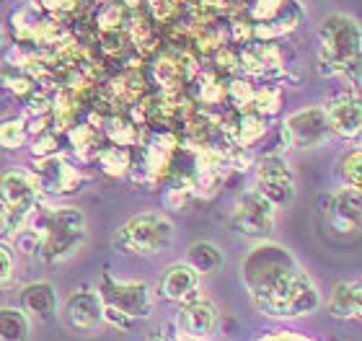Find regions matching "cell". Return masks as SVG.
Here are the masks:
<instances>
[{
	"label": "cell",
	"mask_w": 362,
	"mask_h": 341,
	"mask_svg": "<svg viewBox=\"0 0 362 341\" xmlns=\"http://www.w3.org/2000/svg\"><path fill=\"white\" fill-rule=\"evenodd\" d=\"M241 282L251 305L274 321L305 318L321 308V292L293 251L272 241H257L243 256Z\"/></svg>",
	"instance_id": "obj_1"
},
{
	"label": "cell",
	"mask_w": 362,
	"mask_h": 341,
	"mask_svg": "<svg viewBox=\"0 0 362 341\" xmlns=\"http://www.w3.org/2000/svg\"><path fill=\"white\" fill-rule=\"evenodd\" d=\"M68 140L83 160H96V155L101 152V148H98V129H93L90 124H76V127H70Z\"/></svg>",
	"instance_id": "obj_23"
},
{
	"label": "cell",
	"mask_w": 362,
	"mask_h": 341,
	"mask_svg": "<svg viewBox=\"0 0 362 341\" xmlns=\"http://www.w3.org/2000/svg\"><path fill=\"white\" fill-rule=\"evenodd\" d=\"M156 73H158V83L163 85V88H168V91H174V88H179V85L184 83V70H181L179 60H176L174 54L158 57Z\"/></svg>",
	"instance_id": "obj_27"
},
{
	"label": "cell",
	"mask_w": 362,
	"mask_h": 341,
	"mask_svg": "<svg viewBox=\"0 0 362 341\" xmlns=\"http://www.w3.org/2000/svg\"><path fill=\"white\" fill-rule=\"evenodd\" d=\"M241 65L251 76L272 78L274 73H282V70H285V57H282V49H279L277 44L262 42V44H251L249 49L243 52Z\"/></svg>",
	"instance_id": "obj_17"
},
{
	"label": "cell",
	"mask_w": 362,
	"mask_h": 341,
	"mask_svg": "<svg viewBox=\"0 0 362 341\" xmlns=\"http://www.w3.org/2000/svg\"><path fill=\"white\" fill-rule=\"evenodd\" d=\"M329 313L337 321H355L362 313V285L360 280L339 282L329 297Z\"/></svg>",
	"instance_id": "obj_18"
},
{
	"label": "cell",
	"mask_w": 362,
	"mask_h": 341,
	"mask_svg": "<svg viewBox=\"0 0 362 341\" xmlns=\"http://www.w3.org/2000/svg\"><path fill=\"white\" fill-rule=\"evenodd\" d=\"M339 176L344 186H355L362 189V150L360 148H349L347 152H341L339 158Z\"/></svg>",
	"instance_id": "obj_25"
},
{
	"label": "cell",
	"mask_w": 362,
	"mask_h": 341,
	"mask_svg": "<svg viewBox=\"0 0 362 341\" xmlns=\"http://www.w3.org/2000/svg\"><path fill=\"white\" fill-rule=\"evenodd\" d=\"M326 215H329V225H332L337 233H341V235L357 233V230H360V220H362L360 189L344 186V189L334 191L332 197H329Z\"/></svg>",
	"instance_id": "obj_15"
},
{
	"label": "cell",
	"mask_w": 362,
	"mask_h": 341,
	"mask_svg": "<svg viewBox=\"0 0 362 341\" xmlns=\"http://www.w3.org/2000/svg\"><path fill=\"white\" fill-rule=\"evenodd\" d=\"M187 264L199 274H215L220 266L226 264L223 251L210 241H197L187 251Z\"/></svg>",
	"instance_id": "obj_20"
},
{
	"label": "cell",
	"mask_w": 362,
	"mask_h": 341,
	"mask_svg": "<svg viewBox=\"0 0 362 341\" xmlns=\"http://www.w3.org/2000/svg\"><path fill=\"white\" fill-rule=\"evenodd\" d=\"M16 287V256L8 243L0 241V289Z\"/></svg>",
	"instance_id": "obj_30"
},
{
	"label": "cell",
	"mask_w": 362,
	"mask_h": 341,
	"mask_svg": "<svg viewBox=\"0 0 362 341\" xmlns=\"http://www.w3.org/2000/svg\"><path fill=\"white\" fill-rule=\"evenodd\" d=\"M199 287H202V274L194 272L187 261H179V264H171L166 269L163 280L158 282L156 295L160 300H166V303L181 305L199 295Z\"/></svg>",
	"instance_id": "obj_13"
},
{
	"label": "cell",
	"mask_w": 362,
	"mask_h": 341,
	"mask_svg": "<svg viewBox=\"0 0 362 341\" xmlns=\"http://www.w3.org/2000/svg\"><path fill=\"white\" fill-rule=\"evenodd\" d=\"M96 160L106 176H124V174H129V168H132V152H129L127 148H119V145L101 148Z\"/></svg>",
	"instance_id": "obj_22"
},
{
	"label": "cell",
	"mask_w": 362,
	"mask_h": 341,
	"mask_svg": "<svg viewBox=\"0 0 362 341\" xmlns=\"http://www.w3.org/2000/svg\"><path fill=\"white\" fill-rule=\"evenodd\" d=\"M308 3H321V0H308Z\"/></svg>",
	"instance_id": "obj_33"
},
{
	"label": "cell",
	"mask_w": 362,
	"mask_h": 341,
	"mask_svg": "<svg viewBox=\"0 0 362 341\" xmlns=\"http://www.w3.org/2000/svg\"><path fill=\"white\" fill-rule=\"evenodd\" d=\"M279 107H282V91L277 85H264V88L254 91V101H251V112L254 114L272 116V114L279 112Z\"/></svg>",
	"instance_id": "obj_28"
},
{
	"label": "cell",
	"mask_w": 362,
	"mask_h": 341,
	"mask_svg": "<svg viewBox=\"0 0 362 341\" xmlns=\"http://www.w3.org/2000/svg\"><path fill=\"white\" fill-rule=\"evenodd\" d=\"M218 326H220V308L212 303L210 297H204L202 292L179 305V316H176L179 334L189 336V339L204 341Z\"/></svg>",
	"instance_id": "obj_11"
},
{
	"label": "cell",
	"mask_w": 362,
	"mask_h": 341,
	"mask_svg": "<svg viewBox=\"0 0 362 341\" xmlns=\"http://www.w3.org/2000/svg\"><path fill=\"white\" fill-rule=\"evenodd\" d=\"M324 114L332 135L341 137V140H357L360 137L362 107H360V93H357V88L355 91H344L332 96V99L326 101Z\"/></svg>",
	"instance_id": "obj_12"
},
{
	"label": "cell",
	"mask_w": 362,
	"mask_h": 341,
	"mask_svg": "<svg viewBox=\"0 0 362 341\" xmlns=\"http://www.w3.org/2000/svg\"><path fill=\"white\" fill-rule=\"evenodd\" d=\"M174 222L160 213H143L129 217L112 235V249L129 256H156L171 249Z\"/></svg>",
	"instance_id": "obj_5"
},
{
	"label": "cell",
	"mask_w": 362,
	"mask_h": 341,
	"mask_svg": "<svg viewBox=\"0 0 362 341\" xmlns=\"http://www.w3.org/2000/svg\"><path fill=\"white\" fill-rule=\"evenodd\" d=\"M274 222H277V207L262 191H257V186L238 194L230 213V227L235 233L249 241H267L274 233Z\"/></svg>",
	"instance_id": "obj_6"
},
{
	"label": "cell",
	"mask_w": 362,
	"mask_h": 341,
	"mask_svg": "<svg viewBox=\"0 0 362 341\" xmlns=\"http://www.w3.org/2000/svg\"><path fill=\"white\" fill-rule=\"evenodd\" d=\"M42 189L31 171L11 168L0 174V205L3 207H37Z\"/></svg>",
	"instance_id": "obj_14"
},
{
	"label": "cell",
	"mask_w": 362,
	"mask_h": 341,
	"mask_svg": "<svg viewBox=\"0 0 362 341\" xmlns=\"http://www.w3.org/2000/svg\"><path fill=\"white\" fill-rule=\"evenodd\" d=\"M104 135L112 140V145H119V148H129L132 143L140 140L137 135V127L132 121L122 119V116H112V119L104 124Z\"/></svg>",
	"instance_id": "obj_26"
},
{
	"label": "cell",
	"mask_w": 362,
	"mask_h": 341,
	"mask_svg": "<svg viewBox=\"0 0 362 341\" xmlns=\"http://www.w3.org/2000/svg\"><path fill=\"white\" fill-rule=\"evenodd\" d=\"M332 137L324 107H305L282 121V140L293 150H316Z\"/></svg>",
	"instance_id": "obj_8"
},
{
	"label": "cell",
	"mask_w": 362,
	"mask_h": 341,
	"mask_svg": "<svg viewBox=\"0 0 362 341\" xmlns=\"http://www.w3.org/2000/svg\"><path fill=\"white\" fill-rule=\"evenodd\" d=\"M257 191H262L274 207H290L295 199V171L279 152H267L257 160Z\"/></svg>",
	"instance_id": "obj_7"
},
{
	"label": "cell",
	"mask_w": 362,
	"mask_h": 341,
	"mask_svg": "<svg viewBox=\"0 0 362 341\" xmlns=\"http://www.w3.org/2000/svg\"><path fill=\"white\" fill-rule=\"evenodd\" d=\"M259 341H316L305 334H298V331H274V334L262 336Z\"/></svg>",
	"instance_id": "obj_31"
},
{
	"label": "cell",
	"mask_w": 362,
	"mask_h": 341,
	"mask_svg": "<svg viewBox=\"0 0 362 341\" xmlns=\"http://www.w3.org/2000/svg\"><path fill=\"white\" fill-rule=\"evenodd\" d=\"M26 227L37 235V256L47 264H62L86 249L88 243V217L83 210L70 205L34 210Z\"/></svg>",
	"instance_id": "obj_2"
},
{
	"label": "cell",
	"mask_w": 362,
	"mask_h": 341,
	"mask_svg": "<svg viewBox=\"0 0 362 341\" xmlns=\"http://www.w3.org/2000/svg\"><path fill=\"white\" fill-rule=\"evenodd\" d=\"M98 295L104 303V323L119 331H129L135 323L151 318L156 308L153 289L140 280H114L112 274H104Z\"/></svg>",
	"instance_id": "obj_4"
},
{
	"label": "cell",
	"mask_w": 362,
	"mask_h": 341,
	"mask_svg": "<svg viewBox=\"0 0 362 341\" xmlns=\"http://www.w3.org/2000/svg\"><path fill=\"white\" fill-rule=\"evenodd\" d=\"M18 308H21L29 318L49 321L57 313V289L52 282H29L26 287L18 292Z\"/></svg>",
	"instance_id": "obj_16"
},
{
	"label": "cell",
	"mask_w": 362,
	"mask_h": 341,
	"mask_svg": "<svg viewBox=\"0 0 362 341\" xmlns=\"http://www.w3.org/2000/svg\"><path fill=\"white\" fill-rule=\"evenodd\" d=\"M226 132L235 148H251L267 135V116L254 112H241L238 116H233V121H228Z\"/></svg>",
	"instance_id": "obj_19"
},
{
	"label": "cell",
	"mask_w": 362,
	"mask_h": 341,
	"mask_svg": "<svg viewBox=\"0 0 362 341\" xmlns=\"http://www.w3.org/2000/svg\"><path fill=\"white\" fill-rule=\"evenodd\" d=\"M0 49H3V29H0Z\"/></svg>",
	"instance_id": "obj_32"
},
{
	"label": "cell",
	"mask_w": 362,
	"mask_h": 341,
	"mask_svg": "<svg viewBox=\"0 0 362 341\" xmlns=\"http://www.w3.org/2000/svg\"><path fill=\"white\" fill-rule=\"evenodd\" d=\"M34 179H37L42 194H52V197H68V194H76V191L83 189L86 174L81 168H76L70 160H65L60 152L54 155H45V158H37V166H34Z\"/></svg>",
	"instance_id": "obj_9"
},
{
	"label": "cell",
	"mask_w": 362,
	"mask_h": 341,
	"mask_svg": "<svg viewBox=\"0 0 362 341\" xmlns=\"http://www.w3.org/2000/svg\"><path fill=\"white\" fill-rule=\"evenodd\" d=\"M362 31L357 18L347 13H329L318 23V60L329 76H355L360 73Z\"/></svg>",
	"instance_id": "obj_3"
},
{
	"label": "cell",
	"mask_w": 362,
	"mask_h": 341,
	"mask_svg": "<svg viewBox=\"0 0 362 341\" xmlns=\"http://www.w3.org/2000/svg\"><path fill=\"white\" fill-rule=\"evenodd\" d=\"M254 85L249 83V80H233V83L228 85V104L233 109H238V112H251V101H254Z\"/></svg>",
	"instance_id": "obj_29"
},
{
	"label": "cell",
	"mask_w": 362,
	"mask_h": 341,
	"mask_svg": "<svg viewBox=\"0 0 362 341\" xmlns=\"http://www.w3.org/2000/svg\"><path fill=\"white\" fill-rule=\"evenodd\" d=\"M29 316L21 308H0V341H26Z\"/></svg>",
	"instance_id": "obj_21"
},
{
	"label": "cell",
	"mask_w": 362,
	"mask_h": 341,
	"mask_svg": "<svg viewBox=\"0 0 362 341\" xmlns=\"http://www.w3.org/2000/svg\"><path fill=\"white\" fill-rule=\"evenodd\" d=\"M62 321L73 334H93L104 323V303L98 289H76L65 300Z\"/></svg>",
	"instance_id": "obj_10"
},
{
	"label": "cell",
	"mask_w": 362,
	"mask_h": 341,
	"mask_svg": "<svg viewBox=\"0 0 362 341\" xmlns=\"http://www.w3.org/2000/svg\"><path fill=\"white\" fill-rule=\"evenodd\" d=\"M26 140H29V127H26L23 116H11V119L0 121V148L18 150L26 145Z\"/></svg>",
	"instance_id": "obj_24"
}]
</instances>
